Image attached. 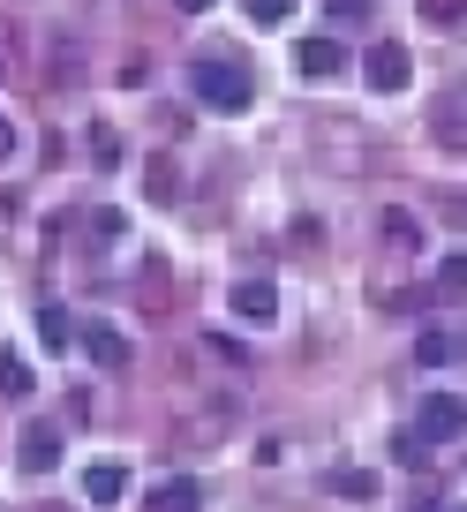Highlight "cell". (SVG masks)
<instances>
[{
	"mask_svg": "<svg viewBox=\"0 0 467 512\" xmlns=\"http://www.w3.org/2000/svg\"><path fill=\"white\" fill-rule=\"evenodd\" d=\"M294 61H302V76H317V83L347 76V46H339V38H302V46H294Z\"/></svg>",
	"mask_w": 467,
	"mask_h": 512,
	"instance_id": "5b68a950",
	"label": "cell"
},
{
	"mask_svg": "<svg viewBox=\"0 0 467 512\" xmlns=\"http://www.w3.org/2000/svg\"><path fill=\"white\" fill-rule=\"evenodd\" d=\"M452 354H460V347H452V339H445V332H422V339H415V362H422V369H437V362H452Z\"/></svg>",
	"mask_w": 467,
	"mask_h": 512,
	"instance_id": "7c38bea8",
	"label": "cell"
},
{
	"mask_svg": "<svg viewBox=\"0 0 467 512\" xmlns=\"http://www.w3.org/2000/svg\"><path fill=\"white\" fill-rule=\"evenodd\" d=\"M174 8H189V16H196V8H211V0H174Z\"/></svg>",
	"mask_w": 467,
	"mask_h": 512,
	"instance_id": "d6986e66",
	"label": "cell"
},
{
	"mask_svg": "<svg viewBox=\"0 0 467 512\" xmlns=\"http://www.w3.org/2000/svg\"><path fill=\"white\" fill-rule=\"evenodd\" d=\"M460 430H467V400H452V392H430V400L415 407V437H422V445L460 437Z\"/></svg>",
	"mask_w": 467,
	"mask_h": 512,
	"instance_id": "3957f363",
	"label": "cell"
},
{
	"mask_svg": "<svg viewBox=\"0 0 467 512\" xmlns=\"http://www.w3.org/2000/svg\"><path fill=\"white\" fill-rule=\"evenodd\" d=\"M339 490L355 497V505H370V497H377V475H370V467H355V475H339Z\"/></svg>",
	"mask_w": 467,
	"mask_h": 512,
	"instance_id": "5bb4252c",
	"label": "cell"
},
{
	"mask_svg": "<svg viewBox=\"0 0 467 512\" xmlns=\"http://www.w3.org/2000/svg\"><path fill=\"white\" fill-rule=\"evenodd\" d=\"M16 151H23V136H16V121L0 113V166H16Z\"/></svg>",
	"mask_w": 467,
	"mask_h": 512,
	"instance_id": "e0dca14e",
	"label": "cell"
},
{
	"mask_svg": "<svg viewBox=\"0 0 467 512\" xmlns=\"http://www.w3.org/2000/svg\"><path fill=\"white\" fill-rule=\"evenodd\" d=\"M332 16H347V23H362V16H370V0H332Z\"/></svg>",
	"mask_w": 467,
	"mask_h": 512,
	"instance_id": "ac0fdd59",
	"label": "cell"
},
{
	"mask_svg": "<svg viewBox=\"0 0 467 512\" xmlns=\"http://www.w3.org/2000/svg\"><path fill=\"white\" fill-rule=\"evenodd\" d=\"M83 497H91L98 512H113L121 497H129V467H121V460H91V467H83Z\"/></svg>",
	"mask_w": 467,
	"mask_h": 512,
	"instance_id": "277c9868",
	"label": "cell"
},
{
	"mask_svg": "<svg viewBox=\"0 0 467 512\" xmlns=\"http://www.w3.org/2000/svg\"><path fill=\"white\" fill-rule=\"evenodd\" d=\"M83 354H91L98 369H121V362H129V339L106 332V324H91V332H83Z\"/></svg>",
	"mask_w": 467,
	"mask_h": 512,
	"instance_id": "ba28073f",
	"label": "cell"
},
{
	"mask_svg": "<svg viewBox=\"0 0 467 512\" xmlns=\"http://www.w3.org/2000/svg\"><path fill=\"white\" fill-rule=\"evenodd\" d=\"M452 347H460V362H467V332H460V339H452Z\"/></svg>",
	"mask_w": 467,
	"mask_h": 512,
	"instance_id": "ffe728a7",
	"label": "cell"
},
{
	"mask_svg": "<svg viewBox=\"0 0 467 512\" xmlns=\"http://www.w3.org/2000/svg\"><path fill=\"white\" fill-rule=\"evenodd\" d=\"M196 98H204L211 113H249L257 83H249L242 61H204V68H196Z\"/></svg>",
	"mask_w": 467,
	"mask_h": 512,
	"instance_id": "6da1fadb",
	"label": "cell"
},
{
	"mask_svg": "<svg viewBox=\"0 0 467 512\" xmlns=\"http://www.w3.org/2000/svg\"><path fill=\"white\" fill-rule=\"evenodd\" d=\"M362 76H370V91H407L415 61H407V46H400V38H377V46L362 53Z\"/></svg>",
	"mask_w": 467,
	"mask_h": 512,
	"instance_id": "7a4b0ae2",
	"label": "cell"
},
{
	"mask_svg": "<svg viewBox=\"0 0 467 512\" xmlns=\"http://www.w3.org/2000/svg\"><path fill=\"white\" fill-rule=\"evenodd\" d=\"M53 460H61V437H53V430H23V445H16V467H23V475H46Z\"/></svg>",
	"mask_w": 467,
	"mask_h": 512,
	"instance_id": "52a82bcc",
	"label": "cell"
},
{
	"mask_svg": "<svg viewBox=\"0 0 467 512\" xmlns=\"http://www.w3.org/2000/svg\"><path fill=\"white\" fill-rule=\"evenodd\" d=\"M249 8V23H257V31H279V23L294 16V0H242Z\"/></svg>",
	"mask_w": 467,
	"mask_h": 512,
	"instance_id": "8fae6325",
	"label": "cell"
},
{
	"mask_svg": "<svg viewBox=\"0 0 467 512\" xmlns=\"http://www.w3.org/2000/svg\"><path fill=\"white\" fill-rule=\"evenodd\" d=\"M151 512H196V482H189V475L159 482V497H151Z\"/></svg>",
	"mask_w": 467,
	"mask_h": 512,
	"instance_id": "9c48e42d",
	"label": "cell"
},
{
	"mask_svg": "<svg viewBox=\"0 0 467 512\" xmlns=\"http://www.w3.org/2000/svg\"><path fill=\"white\" fill-rule=\"evenodd\" d=\"M392 460H400V467H422V460H430V445H422L415 430H400V437H392Z\"/></svg>",
	"mask_w": 467,
	"mask_h": 512,
	"instance_id": "4fadbf2b",
	"label": "cell"
},
{
	"mask_svg": "<svg viewBox=\"0 0 467 512\" xmlns=\"http://www.w3.org/2000/svg\"><path fill=\"white\" fill-rule=\"evenodd\" d=\"M0 392H16V400H23V392H31V369H23L16 354H8V362H0Z\"/></svg>",
	"mask_w": 467,
	"mask_h": 512,
	"instance_id": "9a60e30c",
	"label": "cell"
},
{
	"mask_svg": "<svg viewBox=\"0 0 467 512\" xmlns=\"http://www.w3.org/2000/svg\"><path fill=\"white\" fill-rule=\"evenodd\" d=\"M460 512H467V505H460Z\"/></svg>",
	"mask_w": 467,
	"mask_h": 512,
	"instance_id": "44dd1931",
	"label": "cell"
},
{
	"mask_svg": "<svg viewBox=\"0 0 467 512\" xmlns=\"http://www.w3.org/2000/svg\"><path fill=\"white\" fill-rule=\"evenodd\" d=\"M437 287H445V294L467 287V256H445V264H437Z\"/></svg>",
	"mask_w": 467,
	"mask_h": 512,
	"instance_id": "2e32d148",
	"label": "cell"
},
{
	"mask_svg": "<svg viewBox=\"0 0 467 512\" xmlns=\"http://www.w3.org/2000/svg\"><path fill=\"white\" fill-rule=\"evenodd\" d=\"M234 317L279 324V287H272V279H242V287H234Z\"/></svg>",
	"mask_w": 467,
	"mask_h": 512,
	"instance_id": "8992f818",
	"label": "cell"
},
{
	"mask_svg": "<svg viewBox=\"0 0 467 512\" xmlns=\"http://www.w3.org/2000/svg\"><path fill=\"white\" fill-rule=\"evenodd\" d=\"M38 339H46V347L61 354L68 339H76V324H68V309H38Z\"/></svg>",
	"mask_w": 467,
	"mask_h": 512,
	"instance_id": "30bf717a",
	"label": "cell"
}]
</instances>
